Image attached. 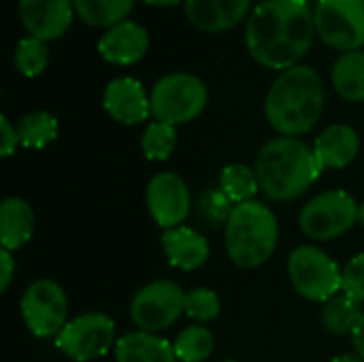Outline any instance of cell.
I'll return each instance as SVG.
<instances>
[{"label": "cell", "mask_w": 364, "mask_h": 362, "mask_svg": "<svg viewBox=\"0 0 364 362\" xmlns=\"http://www.w3.org/2000/svg\"><path fill=\"white\" fill-rule=\"evenodd\" d=\"M279 241V224L275 213L260 201L235 205L226 224V252L241 269L264 265Z\"/></svg>", "instance_id": "277c9868"}, {"label": "cell", "mask_w": 364, "mask_h": 362, "mask_svg": "<svg viewBox=\"0 0 364 362\" xmlns=\"http://www.w3.org/2000/svg\"><path fill=\"white\" fill-rule=\"evenodd\" d=\"M0 137H2L0 154H2V158H9L17 149V145H19V132H17V128L11 126V122L6 119V115L0 117Z\"/></svg>", "instance_id": "1f68e13d"}, {"label": "cell", "mask_w": 364, "mask_h": 362, "mask_svg": "<svg viewBox=\"0 0 364 362\" xmlns=\"http://www.w3.org/2000/svg\"><path fill=\"white\" fill-rule=\"evenodd\" d=\"M186 314V292L171 280H158L141 288L130 303V318L145 333H160Z\"/></svg>", "instance_id": "9c48e42d"}, {"label": "cell", "mask_w": 364, "mask_h": 362, "mask_svg": "<svg viewBox=\"0 0 364 362\" xmlns=\"http://www.w3.org/2000/svg\"><path fill=\"white\" fill-rule=\"evenodd\" d=\"M222 303L209 288H194L186 292V316L196 322H211L220 316Z\"/></svg>", "instance_id": "f1b7e54d"}, {"label": "cell", "mask_w": 364, "mask_h": 362, "mask_svg": "<svg viewBox=\"0 0 364 362\" xmlns=\"http://www.w3.org/2000/svg\"><path fill=\"white\" fill-rule=\"evenodd\" d=\"M156 122L179 126L196 119L209 100L205 83L190 73H171L160 77L149 94Z\"/></svg>", "instance_id": "5b68a950"}, {"label": "cell", "mask_w": 364, "mask_h": 362, "mask_svg": "<svg viewBox=\"0 0 364 362\" xmlns=\"http://www.w3.org/2000/svg\"><path fill=\"white\" fill-rule=\"evenodd\" d=\"M162 250H164L168 262L181 271H196L209 258L207 239L200 233H196L194 228H186V226L164 230Z\"/></svg>", "instance_id": "ac0fdd59"}, {"label": "cell", "mask_w": 364, "mask_h": 362, "mask_svg": "<svg viewBox=\"0 0 364 362\" xmlns=\"http://www.w3.org/2000/svg\"><path fill=\"white\" fill-rule=\"evenodd\" d=\"M360 151V137L348 124L328 126L314 143V154L322 169H343L356 160Z\"/></svg>", "instance_id": "e0dca14e"}, {"label": "cell", "mask_w": 364, "mask_h": 362, "mask_svg": "<svg viewBox=\"0 0 364 362\" xmlns=\"http://www.w3.org/2000/svg\"><path fill=\"white\" fill-rule=\"evenodd\" d=\"M288 275L294 290L316 303H328L343 292V271L316 245H299L288 258Z\"/></svg>", "instance_id": "8992f818"}, {"label": "cell", "mask_w": 364, "mask_h": 362, "mask_svg": "<svg viewBox=\"0 0 364 362\" xmlns=\"http://www.w3.org/2000/svg\"><path fill=\"white\" fill-rule=\"evenodd\" d=\"M324 100L322 77L311 66L296 64L282 70L273 81L264 100V115L282 137H301L320 122Z\"/></svg>", "instance_id": "7a4b0ae2"}, {"label": "cell", "mask_w": 364, "mask_h": 362, "mask_svg": "<svg viewBox=\"0 0 364 362\" xmlns=\"http://www.w3.org/2000/svg\"><path fill=\"white\" fill-rule=\"evenodd\" d=\"M352 344L356 348V354L364 361V312L360 320H358V324H356V329L352 331Z\"/></svg>", "instance_id": "836d02e7"}, {"label": "cell", "mask_w": 364, "mask_h": 362, "mask_svg": "<svg viewBox=\"0 0 364 362\" xmlns=\"http://www.w3.org/2000/svg\"><path fill=\"white\" fill-rule=\"evenodd\" d=\"M0 265H2V275H0V290L4 292L13 280V271H15V262H13V256L11 252L2 250L0 252Z\"/></svg>", "instance_id": "d6a6232c"}, {"label": "cell", "mask_w": 364, "mask_h": 362, "mask_svg": "<svg viewBox=\"0 0 364 362\" xmlns=\"http://www.w3.org/2000/svg\"><path fill=\"white\" fill-rule=\"evenodd\" d=\"M145 4H151V6H175L179 2H186V0H143Z\"/></svg>", "instance_id": "e575fe53"}, {"label": "cell", "mask_w": 364, "mask_h": 362, "mask_svg": "<svg viewBox=\"0 0 364 362\" xmlns=\"http://www.w3.org/2000/svg\"><path fill=\"white\" fill-rule=\"evenodd\" d=\"M220 190L235 203L243 205L254 201L256 192L260 190L256 169L243 164V162H232L228 164L222 175H220Z\"/></svg>", "instance_id": "603a6c76"}, {"label": "cell", "mask_w": 364, "mask_h": 362, "mask_svg": "<svg viewBox=\"0 0 364 362\" xmlns=\"http://www.w3.org/2000/svg\"><path fill=\"white\" fill-rule=\"evenodd\" d=\"M316 32L307 0H262L245 26L250 55L275 70L296 66L309 51Z\"/></svg>", "instance_id": "6da1fadb"}, {"label": "cell", "mask_w": 364, "mask_h": 362, "mask_svg": "<svg viewBox=\"0 0 364 362\" xmlns=\"http://www.w3.org/2000/svg\"><path fill=\"white\" fill-rule=\"evenodd\" d=\"M21 316L26 326L36 337H58L68 324V299L60 284L36 280L21 297Z\"/></svg>", "instance_id": "8fae6325"}, {"label": "cell", "mask_w": 364, "mask_h": 362, "mask_svg": "<svg viewBox=\"0 0 364 362\" xmlns=\"http://www.w3.org/2000/svg\"><path fill=\"white\" fill-rule=\"evenodd\" d=\"M252 9V0H186L188 21L203 32H226Z\"/></svg>", "instance_id": "2e32d148"}, {"label": "cell", "mask_w": 364, "mask_h": 362, "mask_svg": "<svg viewBox=\"0 0 364 362\" xmlns=\"http://www.w3.org/2000/svg\"><path fill=\"white\" fill-rule=\"evenodd\" d=\"M19 143L28 149H43L58 137V119L47 111H32L17 124Z\"/></svg>", "instance_id": "d4e9b609"}, {"label": "cell", "mask_w": 364, "mask_h": 362, "mask_svg": "<svg viewBox=\"0 0 364 362\" xmlns=\"http://www.w3.org/2000/svg\"><path fill=\"white\" fill-rule=\"evenodd\" d=\"M316 32L337 51H358L364 45V0H318Z\"/></svg>", "instance_id": "ba28073f"}, {"label": "cell", "mask_w": 364, "mask_h": 362, "mask_svg": "<svg viewBox=\"0 0 364 362\" xmlns=\"http://www.w3.org/2000/svg\"><path fill=\"white\" fill-rule=\"evenodd\" d=\"M34 211L23 198H6L0 205V241L2 250L13 252L23 247L34 233Z\"/></svg>", "instance_id": "ffe728a7"}, {"label": "cell", "mask_w": 364, "mask_h": 362, "mask_svg": "<svg viewBox=\"0 0 364 362\" xmlns=\"http://www.w3.org/2000/svg\"><path fill=\"white\" fill-rule=\"evenodd\" d=\"M358 222H360V226L364 228V203L360 205V211H358Z\"/></svg>", "instance_id": "8d00e7d4"}, {"label": "cell", "mask_w": 364, "mask_h": 362, "mask_svg": "<svg viewBox=\"0 0 364 362\" xmlns=\"http://www.w3.org/2000/svg\"><path fill=\"white\" fill-rule=\"evenodd\" d=\"M337 94L350 102H364V51L343 53L331 73Z\"/></svg>", "instance_id": "44dd1931"}, {"label": "cell", "mask_w": 364, "mask_h": 362, "mask_svg": "<svg viewBox=\"0 0 364 362\" xmlns=\"http://www.w3.org/2000/svg\"><path fill=\"white\" fill-rule=\"evenodd\" d=\"M343 292L364 303V254L354 256L343 269Z\"/></svg>", "instance_id": "4dcf8cb0"}, {"label": "cell", "mask_w": 364, "mask_h": 362, "mask_svg": "<svg viewBox=\"0 0 364 362\" xmlns=\"http://www.w3.org/2000/svg\"><path fill=\"white\" fill-rule=\"evenodd\" d=\"M141 147L147 160H166L177 147V130L171 124L154 122L141 137Z\"/></svg>", "instance_id": "83f0119b"}, {"label": "cell", "mask_w": 364, "mask_h": 362, "mask_svg": "<svg viewBox=\"0 0 364 362\" xmlns=\"http://www.w3.org/2000/svg\"><path fill=\"white\" fill-rule=\"evenodd\" d=\"M115 344V324L109 316L90 312L73 318L55 337V348L75 362H90L105 356Z\"/></svg>", "instance_id": "30bf717a"}, {"label": "cell", "mask_w": 364, "mask_h": 362, "mask_svg": "<svg viewBox=\"0 0 364 362\" xmlns=\"http://www.w3.org/2000/svg\"><path fill=\"white\" fill-rule=\"evenodd\" d=\"M75 13L92 28H113L130 15L134 0H73Z\"/></svg>", "instance_id": "7402d4cb"}, {"label": "cell", "mask_w": 364, "mask_h": 362, "mask_svg": "<svg viewBox=\"0 0 364 362\" xmlns=\"http://www.w3.org/2000/svg\"><path fill=\"white\" fill-rule=\"evenodd\" d=\"M105 111L124 126H136L151 115V100L141 81L119 77L109 81L102 96Z\"/></svg>", "instance_id": "5bb4252c"}, {"label": "cell", "mask_w": 364, "mask_h": 362, "mask_svg": "<svg viewBox=\"0 0 364 362\" xmlns=\"http://www.w3.org/2000/svg\"><path fill=\"white\" fill-rule=\"evenodd\" d=\"M117 362H177L175 348L156 333L134 331L115 341Z\"/></svg>", "instance_id": "d6986e66"}, {"label": "cell", "mask_w": 364, "mask_h": 362, "mask_svg": "<svg viewBox=\"0 0 364 362\" xmlns=\"http://www.w3.org/2000/svg\"><path fill=\"white\" fill-rule=\"evenodd\" d=\"M145 201H147V209L154 222L164 230L181 226L190 213L188 186L177 173H171V171H164L151 177V181L147 183Z\"/></svg>", "instance_id": "7c38bea8"}, {"label": "cell", "mask_w": 364, "mask_h": 362, "mask_svg": "<svg viewBox=\"0 0 364 362\" xmlns=\"http://www.w3.org/2000/svg\"><path fill=\"white\" fill-rule=\"evenodd\" d=\"M17 9L28 36L45 43L60 38L70 28L75 15L73 0H19Z\"/></svg>", "instance_id": "4fadbf2b"}, {"label": "cell", "mask_w": 364, "mask_h": 362, "mask_svg": "<svg viewBox=\"0 0 364 362\" xmlns=\"http://www.w3.org/2000/svg\"><path fill=\"white\" fill-rule=\"evenodd\" d=\"M331 362H364L358 354H341V356H335Z\"/></svg>", "instance_id": "d590c367"}, {"label": "cell", "mask_w": 364, "mask_h": 362, "mask_svg": "<svg viewBox=\"0 0 364 362\" xmlns=\"http://www.w3.org/2000/svg\"><path fill=\"white\" fill-rule=\"evenodd\" d=\"M232 201L222 192V190H209L203 198H200V203H198V211H200V218L209 224V226H213V228H218V226H222V224H228V220H230V215H232Z\"/></svg>", "instance_id": "f546056e"}, {"label": "cell", "mask_w": 364, "mask_h": 362, "mask_svg": "<svg viewBox=\"0 0 364 362\" xmlns=\"http://www.w3.org/2000/svg\"><path fill=\"white\" fill-rule=\"evenodd\" d=\"M173 348H175L177 361L203 362L211 356V352L215 348V339H213L211 331L205 326H188L177 335Z\"/></svg>", "instance_id": "484cf974"}, {"label": "cell", "mask_w": 364, "mask_h": 362, "mask_svg": "<svg viewBox=\"0 0 364 362\" xmlns=\"http://www.w3.org/2000/svg\"><path fill=\"white\" fill-rule=\"evenodd\" d=\"M13 62L23 77H36L49 64V45L41 38L26 36L17 43Z\"/></svg>", "instance_id": "4316f807"}, {"label": "cell", "mask_w": 364, "mask_h": 362, "mask_svg": "<svg viewBox=\"0 0 364 362\" xmlns=\"http://www.w3.org/2000/svg\"><path fill=\"white\" fill-rule=\"evenodd\" d=\"M149 47V34L147 30L136 21H122L113 28H109L102 38L98 41V53L119 66H128L139 62Z\"/></svg>", "instance_id": "9a60e30c"}, {"label": "cell", "mask_w": 364, "mask_h": 362, "mask_svg": "<svg viewBox=\"0 0 364 362\" xmlns=\"http://www.w3.org/2000/svg\"><path fill=\"white\" fill-rule=\"evenodd\" d=\"M322 171L314 147L296 137H277L269 141L256 158L260 190L277 203L305 194Z\"/></svg>", "instance_id": "3957f363"}, {"label": "cell", "mask_w": 364, "mask_h": 362, "mask_svg": "<svg viewBox=\"0 0 364 362\" xmlns=\"http://www.w3.org/2000/svg\"><path fill=\"white\" fill-rule=\"evenodd\" d=\"M358 211L360 205L348 192L328 190L314 196L301 209L299 226L311 241H333L358 222Z\"/></svg>", "instance_id": "52a82bcc"}, {"label": "cell", "mask_w": 364, "mask_h": 362, "mask_svg": "<svg viewBox=\"0 0 364 362\" xmlns=\"http://www.w3.org/2000/svg\"><path fill=\"white\" fill-rule=\"evenodd\" d=\"M360 316H363L360 303L348 297L346 292H341L324 305L322 324L333 335H352Z\"/></svg>", "instance_id": "cb8c5ba5"}]
</instances>
